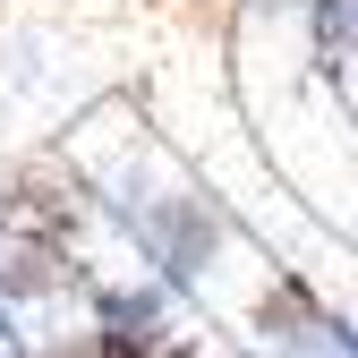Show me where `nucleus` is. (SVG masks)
Instances as JSON below:
<instances>
[{
  "label": "nucleus",
  "instance_id": "f257e3e1",
  "mask_svg": "<svg viewBox=\"0 0 358 358\" xmlns=\"http://www.w3.org/2000/svg\"><path fill=\"white\" fill-rule=\"evenodd\" d=\"M128 231H137V248L162 264V282H205V264L222 256V213L205 196H188V188L128 205Z\"/></svg>",
  "mask_w": 358,
  "mask_h": 358
},
{
  "label": "nucleus",
  "instance_id": "f03ea898",
  "mask_svg": "<svg viewBox=\"0 0 358 358\" xmlns=\"http://www.w3.org/2000/svg\"><path fill=\"white\" fill-rule=\"evenodd\" d=\"M256 333L273 341L282 358H324V350L350 341V324H333V307L307 290L299 273H273V282H264V299H256Z\"/></svg>",
  "mask_w": 358,
  "mask_h": 358
},
{
  "label": "nucleus",
  "instance_id": "7ed1b4c3",
  "mask_svg": "<svg viewBox=\"0 0 358 358\" xmlns=\"http://www.w3.org/2000/svg\"><path fill=\"white\" fill-rule=\"evenodd\" d=\"M307 43H316V69L341 77L358 60V0H307Z\"/></svg>",
  "mask_w": 358,
  "mask_h": 358
},
{
  "label": "nucleus",
  "instance_id": "20e7f679",
  "mask_svg": "<svg viewBox=\"0 0 358 358\" xmlns=\"http://www.w3.org/2000/svg\"><path fill=\"white\" fill-rule=\"evenodd\" d=\"M94 341V358H196L188 333H171V324H145V333H85Z\"/></svg>",
  "mask_w": 358,
  "mask_h": 358
},
{
  "label": "nucleus",
  "instance_id": "39448f33",
  "mask_svg": "<svg viewBox=\"0 0 358 358\" xmlns=\"http://www.w3.org/2000/svg\"><path fill=\"white\" fill-rule=\"evenodd\" d=\"M43 358H94V341H85V333H69V341H52Z\"/></svg>",
  "mask_w": 358,
  "mask_h": 358
},
{
  "label": "nucleus",
  "instance_id": "423d86ee",
  "mask_svg": "<svg viewBox=\"0 0 358 358\" xmlns=\"http://www.w3.org/2000/svg\"><path fill=\"white\" fill-rule=\"evenodd\" d=\"M324 358H358V341H341V350H324Z\"/></svg>",
  "mask_w": 358,
  "mask_h": 358
},
{
  "label": "nucleus",
  "instance_id": "0eeeda50",
  "mask_svg": "<svg viewBox=\"0 0 358 358\" xmlns=\"http://www.w3.org/2000/svg\"><path fill=\"white\" fill-rule=\"evenodd\" d=\"M0 333H9V307H0Z\"/></svg>",
  "mask_w": 358,
  "mask_h": 358
},
{
  "label": "nucleus",
  "instance_id": "6e6552de",
  "mask_svg": "<svg viewBox=\"0 0 358 358\" xmlns=\"http://www.w3.org/2000/svg\"><path fill=\"white\" fill-rule=\"evenodd\" d=\"M350 77H358V60H350Z\"/></svg>",
  "mask_w": 358,
  "mask_h": 358
}]
</instances>
